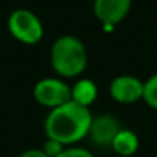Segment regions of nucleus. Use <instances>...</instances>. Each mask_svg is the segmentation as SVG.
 <instances>
[{
  "instance_id": "obj_13",
  "label": "nucleus",
  "mask_w": 157,
  "mask_h": 157,
  "mask_svg": "<svg viewBox=\"0 0 157 157\" xmlns=\"http://www.w3.org/2000/svg\"><path fill=\"white\" fill-rule=\"evenodd\" d=\"M19 157H49L43 149H39V148H33V149H26L23 151Z\"/></svg>"
},
{
  "instance_id": "obj_4",
  "label": "nucleus",
  "mask_w": 157,
  "mask_h": 157,
  "mask_svg": "<svg viewBox=\"0 0 157 157\" xmlns=\"http://www.w3.org/2000/svg\"><path fill=\"white\" fill-rule=\"evenodd\" d=\"M33 96L39 105L54 109L71 102V86L60 77H45L34 85Z\"/></svg>"
},
{
  "instance_id": "obj_7",
  "label": "nucleus",
  "mask_w": 157,
  "mask_h": 157,
  "mask_svg": "<svg viewBox=\"0 0 157 157\" xmlns=\"http://www.w3.org/2000/svg\"><path fill=\"white\" fill-rule=\"evenodd\" d=\"M132 0H94V14L105 25L113 26L120 23L131 10Z\"/></svg>"
},
{
  "instance_id": "obj_10",
  "label": "nucleus",
  "mask_w": 157,
  "mask_h": 157,
  "mask_svg": "<svg viewBox=\"0 0 157 157\" xmlns=\"http://www.w3.org/2000/svg\"><path fill=\"white\" fill-rule=\"evenodd\" d=\"M149 108L157 109V72L143 82V99Z\"/></svg>"
},
{
  "instance_id": "obj_2",
  "label": "nucleus",
  "mask_w": 157,
  "mask_h": 157,
  "mask_svg": "<svg viewBox=\"0 0 157 157\" xmlns=\"http://www.w3.org/2000/svg\"><path fill=\"white\" fill-rule=\"evenodd\" d=\"M51 66L63 78L80 77L88 65V52L85 43L71 34L60 36L54 40L49 52Z\"/></svg>"
},
{
  "instance_id": "obj_6",
  "label": "nucleus",
  "mask_w": 157,
  "mask_h": 157,
  "mask_svg": "<svg viewBox=\"0 0 157 157\" xmlns=\"http://www.w3.org/2000/svg\"><path fill=\"white\" fill-rule=\"evenodd\" d=\"M120 129H122V125L114 116L99 114L93 119L88 139L100 148H108V146L111 148V145Z\"/></svg>"
},
{
  "instance_id": "obj_3",
  "label": "nucleus",
  "mask_w": 157,
  "mask_h": 157,
  "mask_svg": "<svg viewBox=\"0 0 157 157\" xmlns=\"http://www.w3.org/2000/svg\"><path fill=\"white\" fill-rule=\"evenodd\" d=\"M8 29L16 40L25 45H36L43 37V23L33 11L25 8L14 10L10 14Z\"/></svg>"
},
{
  "instance_id": "obj_1",
  "label": "nucleus",
  "mask_w": 157,
  "mask_h": 157,
  "mask_svg": "<svg viewBox=\"0 0 157 157\" xmlns=\"http://www.w3.org/2000/svg\"><path fill=\"white\" fill-rule=\"evenodd\" d=\"M93 119L94 116L90 108L71 100L49 109L45 119L46 137L57 140L63 146H74L88 137Z\"/></svg>"
},
{
  "instance_id": "obj_11",
  "label": "nucleus",
  "mask_w": 157,
  "mask_h": 157,
  "mask_svg": "<svg viewBox=\"0 0 157 157\" xmlns=\"http://www.w3.org/2000/svg\"><path fill=\"white\" fill-rule=\"evenodd\" d=\"M59 157H94V154H93L90 149L83 148V146L74 145V146H66V148L60 152Z\"/></svg>"
},
{
  "instance_id": "obj_9",
  "label": "nucleus",
  "mask_w": 157,
  "mask_h": 157,
  "mask_svg": "<svg viewBox=\"0 0 157 157\" xmlns=\"http://www.w3.org/2000/svg\"><path fill=\"white\" fill-rule=\"evenodd\" d=\"M139 146H140V140L137 134L128 128H122L116 136L111 149L120 157H131L137 152Z\"/></svg>"
},
{
  "instance_id": "obj_5",
  "label": "nucleus",
  "mask_w": 157,
  "mask_h": 157,
  "mask_svg": "<svg viewBox=\"0 0 157 157\" xmlns=\"http://www.w3.org/2000/svg\"><path fill=\"white\" fill-rule=\"evenodd\" d=\"M109 96L114 102L122 105L136 103L143 99V82L139 77L120 74L109 83Z\"/></svg>"
},
{
  "instance_id": "obj_8",
  "label": "nucleus",
  "mask_w": 157,
  "mask_h": 157,
  "mask_svg": "<svg viewBox=\"0 0 157 157\" xmlns=\"http://www.w3.org/2000/svg\"><path fill=\"white\" fill-rule=\"evenodd\" d=\"M97 96L99 88L91 78H78L74 85H71V100L82 106L91 108V105L97 100Z\"/></svg>"
},
{
  "instance_id": "obj_12",
  "label": "nucleus",
  "mask_w": 157,
  "mask_h": 157,
  "mask_svg": "<svg viewBox=\"0 0 157 157\" xmlns=\"http://www.w3.org/2000/svg\"><path fill=\"white\" fill-rule=\"evenodd\" d=\"M66 146H63L62 143H59L57 140H54V139H48L46 137V142H45V145H43V151L49 155V157H59L60 155V152L65 149Z\"/></svg>"
}]
</instances>
